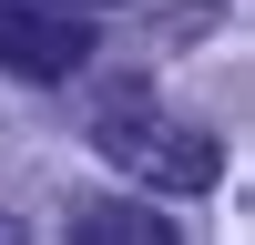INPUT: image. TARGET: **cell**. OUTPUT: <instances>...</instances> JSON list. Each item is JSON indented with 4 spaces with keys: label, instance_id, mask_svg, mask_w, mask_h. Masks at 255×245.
Wrapping results in <instances>:
<instances>
[{
    "label": "cell",
    "instance_id": "obj_1",
    "mask_svg": "<svg viewBox=\"0 0 255 245\" xmlns=\"http://www.w3.org/2000/svg\"><path fill=\"white\" fill-rule=\"evenodd\" d=\"M102 143H113V163H123V174L163 184V194H204V184L225 174L215 133H194V122H163L143 92H123L113 113H102Z\"/></svg>",
    "mask_w": 255,
    "mask_h": 245
},
{
    "label": "cell",
    "instance_id": "obj_3",
    "mask_svg": "<svg viewBox=\"0 0 255 245\" xmlns=\"http://www.w3.org/2000/svg\"><path fill=\"white\" fill-rule=\"evenodd\" d=\"M82 235H123V245H174V225L143 204H82Z\"/></svg>",
    "mask_w": 255,
    "mask_h": 245
},
{
    "label": "cell",
    "instance_id": "obj_2",
    "mask_svg": "<svg viewBox=\"0 0 255 245\" xmlns=\"http://www.w3.org/2000/svg\"><path fill=\"white\" fill-rule=\"evenodd\" d=\"M92 61V0H0V72L72 82Z\"/></svg>",
    "mask_w": 255,
    "mask_h": 245
}]
</instances>
